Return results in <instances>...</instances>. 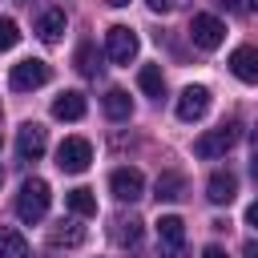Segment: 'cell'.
<instances>
[{"instance_id": "6da1fadb", "label": "cell", "mask_w": 258, "mask_h": 258, "mask_svg": "<svg viewBox=\"0 0 258 258\" xmlns=\"http://www.w3.org/2000/svg\"><path fill=\"white\" fill-rule=\"evenodd\" d=\"M48 202H52L48 181H44V177H28V181L20 185V194H16V218L32 226V222H40V218L48 214Z\"/></svg>"}, {"instance_id": "7a4b0ae2", "label": "cell", "mask_w": 258, "mask_h": 258, "mask_svg": "<svg viewBox=\"0 0 258 258\" xmlns=\"http://www.w3.org/2000/svg\"><path fill=\"white\" fill-rule=\"evenodd\" d=\"M238 137H242V125L238 121H222L218 129H210V133H202L198 141H194V153L198 157H222V153H230L234 145H238Z\"/></svg>"}, {"instance_id": "3957f363", "label": "cell", "mask_w": 258, "mask_h": 258, "mask_svg": "<svg viewBox=\"0 0 258 258\" xmlns=\"http://www.w3.org/2000/svg\"><path fill=\"white\" fill-rule=\"evenodd\" d=\"M157 250L161 258H185V222L177 214L157 218Z\"/></svg>"}, {"instance_id": "277c9868", "label": "cell", "mask_w": 258, "mask_h": 258, "mask_svg": "<svg viewBox=\"0 0 258 258\" xmlns=\"http://www.w3.org/2000/svg\"><path fill=\"white\" fill-rule=\"evenodd\" d=\"M48 77H52L48 60H36V56H28V60L12 64V73H8V85H12L16 93H28V89H40V85H48Z\"/></svg>"}, {"instance_id": "5b68a950", "label": "cell", "mask_w": 258, "mask_h": 258, "mask_svg": "<svg viewBox=\"0 0 258 258\" xmlns=\"http://www.w3.org/2000/svg\"><path fill=\"white\" fill-rule=\"evenodd\" d=\"M89 161H93V145H89L85 137H64V141H60V149H56L60 173H85Z\"/></svg>"}, {"instance_id": "8992f818", "label": "cell", "mask_w": 258, "mask_h": 258, "mask_svg": "<svg viewBox=\"0 0 258 258\" xmlns=\"http://www.w3.org/2000/svg\"><path fill=\"white\" fill-rule=\"evenodd\" d=\"M189 40H194L198 48L214 52V48L226 40V24H222L218 16H210V12H198V16L189 20Z\"/></svg>"}, {"instance_id": "52a82bcc", "label": "cell", "mask_w": 258, "mask_h": 258, "mask_svg": "<svg viewBox=\"0 0 258 258\" xmlns=\"http://www.w3.org/2000/svg\"><path fill=\"white\" fill-rule=\"evenodd\" d=\"M105 52H109L113 64H129V60L137 56V32H133L129 24H113V28L105 32Z\"/></svg>"}, {"instance_id": "ba28073f", "label": "cell", "mask_w": 258, "mask_h": 258, "mask_svg": "<svg viewBox=\"0 0 258 258\" xmlns=\"http://www.w3.org/2000/svg\"><path fill=\"white\" fill-rule=\"evenodd\" d=\"M210 89L206 85H185L181 89V97H177V121H185V125H194V121H202L206 113H210Z\"/></svg>"}, {"instance_id": "9c48e42d", "label": "cell", "mask_w": 258, "mask_h": 258, "mask_svg": "<svg viewBox=\"0 0 258 258\" xmlns=\"http://www.w3.org/2000/svg\"><path fill=\"white\" fill-rule=\"evenodd\" d=\"M109 189H113V198H117V202H137V198L145 194V177H141V169L121 165V169H113V173H109Z\"/></svg>"}, {"instance_id": "30bf717a", "label": "cell", "mask_w": 258, "mask_h": 258, "mask_svg": "<svg viewBox=\"0 0 258 258\" xmlns=\"http://www.w3.org/2000/svg\"><path fill=\"white\" fill-rule=\"evenodd\" d=\"M44 145H48V133H44L40 121H24V125L16 129V153H20L24 161H36V157L44 153Z\"/></svg>"}, {"instance_id": "8fae6325", "label": "cell", "mask_w": 258, "mask_h": 258, "mask_svg": "<svg viewBox=\"0 0 258 258\" xmlns=\"http://www.w3.org/2000/svg\"><path fill=\"white\" fill-rule=\"evenodd\" d=\"M230 73L242 81V85H258V48L254 44H242L230 52Z\"/></svg>"}, {"instance_id": "7c38bea8", "label": "cell", "mask_w": 258, "mask_h": 258, "mask_svg": "<svg viewBox=\"0 0 258 258\" xmlns=\"http://www.w3.org/2000/svg\"><path fill=\"white\" fill-rule=\"evenodd\" d=\"M234 194H238V177H234L230 169H214L210 181H206V198H210L214 206H230Z\"/></svg>"}, {"instance_id": "4fadbf2b", "label": "cell", "mask_w": 258, "mask_h": 258, "mask_svg": "<svg viewBox=\"0 0 258 258\" xmlns=\"http://www.w3.org/2000/svg\"><path fill=\"white\" fill-rule=\"evenodd\" d=\"M85 109H89V101H85V93H77V89L60 93V97L52 101V117H56V121H81Z\"/></svg>"}, {"instance_id": "5bb4252c", "label": "cell", "mask_w": 258, "mask_h": 258, "mask_svg": "<svg viewBox=\"0 0 258 258\" xmlns=\"http://www.w3.org/2000/svg\"><path fill=\"white\" fill-rule=\"evenodd\" d=\"M64 28H69L64 8H44V12H40V20H36V32H40V40H44V44H56V40L64 36Z\"/></svg>"}, {"instance_id": "9a60e30c", "label": "cell", "mask_w": 258, "mask_h": 258, "mask_svg": "<svg viewBox=\"0 0 258 258\" xmlns=\"http://www.w3.org/2000/svg\"><path fill=\"white\" fill-rule=\"evenodd\" d=\"M89 238V230L77 222V218H64V222H56L52 230H48V242L52 246H81Z\"/></svg>"}, {"instance_id": "2e32d148", "label": "cell", "mask_w": 258, "mask_h": 258, "mask_svg": "<svg viewBox=\"0 0 258 258\" xmlns=\"http://www.w3.org/2000/svg\"><path fill=\"white\" fill-rule=\"evenodd\" d=\"M101 105H105V117H109V121H129V117H133V101H129L125 89H109Z\"/></svg>"}, {"instance_id": "e0dca14e", "label": "cell", "mask_w": 258, "mask_h": 258, "mask_svg": "<svg viewBox=\"0 0 258 258\" xmlns=\"http://www.w3.org/2000/svg\"><path fill=\"white\" fill-rule=\"evenodd\" d=\"M153 189H157V194H153L157 202H177V198H185V177H181L177 169H165Z\"/></svg>"}, {"instance_id": "ac0fdd59", "label": "cell", "mask_w": 258, "mask_h": 258, "mask_svg": "<svg viewBox=\"0 0 258 258\" xmlns=\"http://www.w3.org/2000/svg\"><path fill=\"white\" fill-rule=\"evenodd\" d=\"M137 85H141V93H145V97L161 101V97H165V77H161V64H141Z\"/></svg>"}, {"instance_id": "d6986e66", "label": "cell", "mask_w": 258, "mask_h": 258, "mask_svg": "<svg viewBox=\"0 0 258 258\" xmlns=\"http://www.w3.org/2000/svg\"><path fill=\"white\" fill-rule=\"evenodd\" d=\"M113 242L117 246H137L141 242V218H113Z\"/></svg>"}, {"instance_id": "ffe728a7", "label": "cell", "mask_w": 258, "mask_h": 258, "mask_svg": "<svg viewBox=\"0 0 258 258\" xmlns=\"http://www.w3.org/2000/svg\"><path fill=\"white\" fill-rule=\"evenodd\" d=\"M69 210L77 214V218H93L97 214V198H93V189H85V185H77V189H69Z\"/></svg>"}, {"instance_id": "44dd1931", "label": "cell", "mask_w": 258, "mask_h": 258, "mask_svg": "<svg viewBox=\"0 0 258 258\" xmlns=\"http://www.w3.org/2000/svg\"><path fill=\"white\" fill-rule=\"evenodd\" d=\"M0 258H28V242L20 230H0Z\"/></svg>"}, {"instance_id": "7402d4cb", "label": "cell", "mask_w": 258, "mask_h": 258, "mask_svg": "<svg viewBox=\"0 0 258 258\" xmlns=\"http://www.w3.org/2000/svg\"><path fill=\"white\" fill-rule=\"evenodd\" d=\"M77 73H81V77H97V73H101V56H97V48H93L89 40L77 48Z\"/></svg>"}, {"instance_id": "603a6c76", "label": "cell", "mask_w": 258, "mask_h": 258, "mask_svg": "<svg viewBox=\"0 0 258 258\" xmlns=\"http://www.w3.org/2000/svg\"><path fill=\"white\" fill-rule=\"evenodd\" d=\"M16 40H20V28H16V20H12V16H0V52L16 48Z\"/></svg>"}, {"instance_id": "cb8c5ba5", "label": "cell", "mask_w": 258, "mask_h": 258, "mask_svg": "<svg viewBox=\"0 0 258 258\" xmlns=\"http://www.w3.org/2000/svg\"><path fill=\"white\" fill-rule=\"evenodd\" d=\"M149 4V12H157V16H165V12H177V8H185L189 0H145Z\"/></svg>"}, {"instance_id": "d4e9b609", "label": "cell", "mask_w": 258, "mask_h": 258, "mask_svg": "<svg viewBox=\"0 0 258 258\" xmlns=\"http://www.w3.org/2000/svg\"><path fill=\"white\" fill-rule=\"evenodd\" d=\"M214 4H218V8H226V12H238V16H242V12H250V8H258V0H214Z\"/></svg>"}, {"instance_id": "484cf974", "label": "cell", "mask_w": 258, "mask_h": 258, "mask_svg": "<svg viewBox=\"0 0 258 258\" xmlns=\"http://www.w3.org/2000/svg\"><path fill=\"white\" fill-rule=\"evenodd\" d=\"M246 226H254V230H258V202L246 210Z\"/></svg>"}, {"instance_id": "4316f807", "label": "cell", "mask_w": 258, "mask_h": 258, "mask_svg": "<svg viewBox=\"0 0 258 258\" xmlns=\"http://www.w3.org/2000/svg\"><path fill=\"white\" fill-rule=\"evenodd\" d=\"M202 258H226V250H222V246H206V250H202Z\"/></svg>"}, {"instance_id": "83f0119b", "label": "cell", "mask_w": 258, "mask_h": 258, "mask_svg": "<svg viewBox=\"0 0 258 258\" xmlns=\"http://www.w3.org/2000/svg\"><path fill=\"white\" fill-rule=\"evenodd\" d=\"M242 254H246V258H258V242H254V238H250V242H246V246H242Z\"/></svg>"}, {"instance_id": "f1b7e54d", "label": "cell", "mask_w": 258, "mask_h": 258, "mask_svg": "<svg viewBox=\"0 0 258 258\" xmlns=\"http://www.w3.org/2000/svg\"><path fill=\"white\" fill-rule=\"evenodd\" d=\"M250 141H254V157H258V125H254V133H250Z\"/></svg>"}, {"instance_id": "f546056e", "label": "cell", "mask_w": 258, "mask_h": 258, "mask_svg": "<svg viewBox=\"0 0 258 258\" xmlns=\"http://www.w3.org/2000/svg\"><path fill=\"white\" fill-rule=\"evenodd\" d=\"M250 173H254V181H258V157H254V161H250Z\"/></svg>"}, {"instance_id": "4dcf8cb0", "label": "cell", "mask_w": 258, "mask_h": 258, "mask_svg": "<svg viewBox=\"0 0 258 258\" xmlns=\"http://www.w3.org/2000/svg\"><path fill=\"white\" fill-rule=\"evenodd\" d=\"M109 4H113V8H125V4H129V0H109Z\"/></svg>"}]
</instances>
